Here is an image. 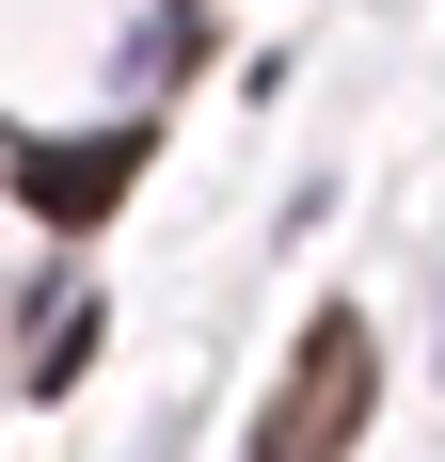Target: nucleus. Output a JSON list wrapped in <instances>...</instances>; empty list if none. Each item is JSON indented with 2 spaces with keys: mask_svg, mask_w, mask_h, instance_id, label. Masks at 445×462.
Segmentation results:
<instances>
[{
  "mask_svg": "<svg viewBox=\"0 0 445 462\" xmlns=\"http://www.w3.org/2000/svg\"><path fill=\"white\" fill-rule=\"evenodd\" d=\"M366 399H382L366 319H303V351H286V383H270V415H255V462H334L366 430Z\"/></svg>",
  "mask_w": 445,
  "mask_h": 462,
  "instance_id": "nucleus-1",
  "label": "nucleus"
},
{
  "mask_svg": "<svg viewBox=\"0 0 445 462\" xmlns=\"http://www.w3.org/2000/svg\"><path fill=\"white\" fill-rule=\"evenodd\" d=\"M143 176V128H95V143H32L16 160V191H32L48 224H112V191Z\"/></svg>",
  "mask_w": 445,
  "mask_h": 462,
  "instance_id": "nucleus-2",
  "label": "nucleus"
}]
</instances>
